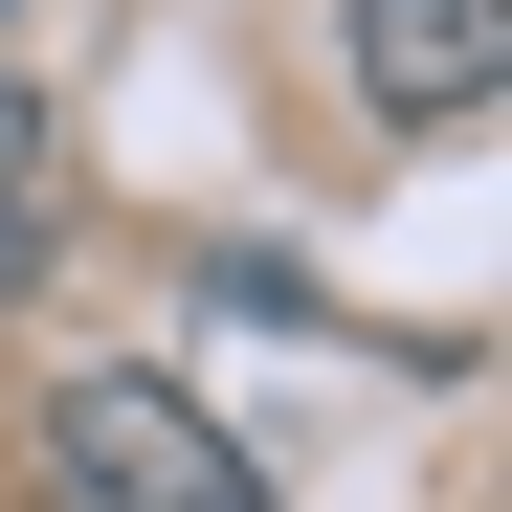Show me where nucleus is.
<instances>
[{
  "instance_id": "1",
  "label": "nucleus",
  "mask_w": 512,
  "mask_h": 512,
  "mask_svg": "<svg viewBox=\"0 0 512 512\" xmlns=\"http://www.w3.org/2000/svg\"><path fill=\"white\" fill-rule=\"evenodd\" d=\"M45 446H67V490L90 512H268V468L223 446V401L201 379H45Z\"/></svg>"
},
{
  "instance_id": "3",
  "label": "nucleus",
  "mask_w": 512,
  "mask_h": 512,
  "mask_svg": "<svg viewBox=\"0 0 512 512\" xmlns=\"http://www.w3.org/2000/svg\"><path fill=\"white\" fill-rule=\"evenodd\" d=\"M0 268H45V112L0 90Z\"/></svg>"
},
{
  "instance_id": "2",
  "label": "nucleus",
  "mask_w": 512,
  "mask_h": 512,
  "mask_svg": "<svg viewBox=\"0 0 512 512\" xmlns=\"http://www.w3.org/2000/svg\"><path fill=\"white\" fill-rule=\"evenodd\" d=\"M512 90V0H357V112L379 134H468Z\"/></svg>"
}]
</instances>
